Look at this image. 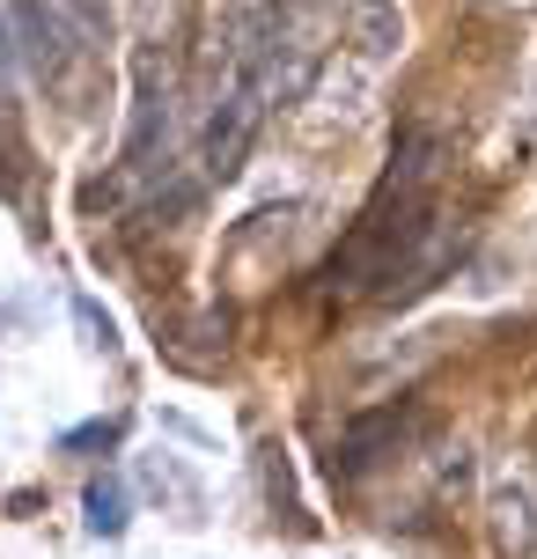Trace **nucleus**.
<instances>
[{
  "label": "nucleus",
  "instance_id": "nucleus-2",
  "mask_svg": "<svg viewBox=\"0 0 537 559\" xmlns=\"http://www.w3.org/2000/svg\"><path fill=\"white\" fill-rule=\"evenodd\" d=\"M273 52H281V15L265 0H243L222 59H214V104L199 126V185H222L243 169L258 126H265V104H273Z\"/></svg>",
  "mask_w": 537,
  "mask_h": 559
},
{
  "label": "nucleus",
  "instance_id": "nucleus-1",
  "mask_svg": "<svg viewBox=\"0 0 537 559\" xmlns=\"http://www.w3.org/2000/svg\"><path fill=\"white\" fill-rule=\"evenodd\" d=\"M434 177H442V133L434 126H405L391 147V169L361 222L339 236V251L317 265V295L332 302H405L456 258V243L434 222Z\"/></svg>",
  "mask_w": 537,
  "mask_h": 559
},
{
  "label": "nucleus",
  "instance_id": "nucleus-3",
  "mask_svg": "<svg viewBox=\"0 0 537 559\" xmlns=\"http://www.w3.org/2000/svg\"><path fill=\"white\" fill-rule=\"evenodd\" d=\"M413 427H420V413H397V405H391V413H368V419H354V427L339 435L332 464H339V472H368V464H375V449L405 442Z\"/></svg>",
  "mask_w": 537,
  "mask_h": 559
},
{
  "label": "nucleus",
  "instance_id": "nucleus-4",
  "mask_svg": "<svg viewBox=\"0 0 537 559\" xmlns=\"http://www.w3.org/2000/svg\"><path fill=\"white\" fill-rule=\"evenodd\" d=\"M88 523H96L104 537L126 523V515H118V486H88Z\"/></svg>",
  "mask_w": 537,
  "mask_h": 559
},
{
  "label": "nucleus",
  "instance_id": "nucleus-5",
  "mask_svg": "<svg viewBox=\"0 0 537 559\" xmlns=\"http://www.w3.org/2000/svg\"><path fill=\"white\" fill-rule=\"evenodd\" d=\"M0 185H15V133H8V118H0Z\"/></svg>",
  "mask_w": 537,
  "mask_h": 559
}]
</instances>
